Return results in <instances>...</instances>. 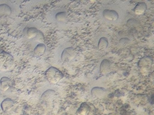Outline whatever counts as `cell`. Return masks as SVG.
Returning a JSON list of instances; mask_svg holds the SVG:
<instances>
[{"label":"cell","mask_w":154,"mask_h":115,"mask_svg":"<svg viewBox=\"0 0 154 115\" xmlns=\"http://www.w3.org/2000/svg\"><path fill=\"white\" fill-rule=\"evenodd\" d=\"M147 6L144 2H140L138 3L135 7L133 11L134 13L137 16L143 15L146 10Z\"/></svg>","instance_id":"52a82bcc"},{"label":"cell","mask_w":154,"mask_h":115,"mask_svg":"<svg viewBox=\"0 0 154 115\" xmlns=\"http://www.w3.org/2000/svg\"><path fill=\"white\" fill-rule=\"evenodd\" d=\"M111 63L108 59H104L101 62L100 65L99 72L101 74L104 75L107 73L109 71V68Z\"/></svg>","instance_id":"9c48e42d"},{"label":"cell","mask_w":154,"mask_h":115,"mask_svg":"<svg viewBox=\"0 0 154 115\" xmlns=\"http://www.w3.org/2000/svg\"><path fill=\"white\" fill-rule=\"evenodd\" d=\"M24 36L29 40H32L37 38L38 36L43 35L37 28L34 27H26L23 30Z\"/></svg>","instance_id":"277c9868"},{"label":"cell","mask_w":154,"mask_h":115,"mask_svg":"<svg viewBox=\"0 0 154 115\" xmlns=\"http://www.w3.org/2000/svg\"><path fill=\"white\" fill-rule=\"evenodd\" d=\"M109 42L108 39L105 37H102L99 39L98 44V48L100 50H103L108 47Z\"/></svg>","instance_id":"8fae6325"},{"label":"cell","mask_w":154,"mask_h":115,"mask_svg":"<svg viewBox=\"0 0 154 115\" xmlns=\"http://www.w3.org/2000/svg\"><path fill=\"white\" fill-rule=\"evenodd\" d=\"M152 60L149 57H144L139 61V66L141 68H148L151 66L152 65Z\"/></svg>","instance_id":"7c38bea8"},{"label":"cell","mask_w":154,"mask_h":115,"mask_svg":"<svg viewBox=\"0 0 154 115\" xmlns=\"http://www.w3.org/2000/svg\"><path fill=\"white\" fill-rule=\"evenodd\" d=\"M67 19V14L66 12L62 11L58 12L55 16V19L58 22H64L66 21Z\"/></svg>","instance_id":"5bb4252c"},{"label":"cell","mask_w":154,"mask_h":115,"mask_svg":"<svg viewBox=\"0 0 154 115\" xmlns=\"http://www.w3.org/2000/svg\"><path fill=\"white\" fill-rule=\"evenodd\" d=\"M45 76L47 81L52 84L59 82L64 76V75L59 69L53 67H51L46 70Z\"/></svg>","instance_id":"7a4b0ae2"},{"label":"cell","mask_w":154,"mask_h":115,"mask_svg":"<svg viewBox=\"0 0 154 115\" xmlns=\"http://www.w3.org/2000/svg\"><path fill=\"white\" fill-rule=\"evenodd\" d=\"M11 86V81L6 76L2 77L0 79V90L2 91H7Z\"/></svg>","instance_id":"8992f818"},{"label":"cell","mask_w":154,"mask_h":115,"mask_svg":"<svg viewBox=\"0 0 154 115\" xmlns=\"http://www.w3.org/2000/svg\"><path fill=\"white\" fill-rule=\"evenodd\" d=\"M46 45L43 43H39L35 47L34 50V52L35 55L38 56H41L44 55L45 52Z\"/></svg>","instance_id":"30bf717a"},{"label":"cell","mask_w":154,"mask_h":115,"mask_svg":"<svg viewBox=\"0 0 154 115\" xmlns=\"http://www.w3.org/2000/svg\"><path fill=\"white\" fill-rule=\"evenodd\" d=\"M103 16L107 20L115 21L119 19L118 12L113 10L105 9L103 11Z\"/></svg>","instance_id":"5b68a950"},{"label":"cell","mask_w":154,"mask_h":115,"mask_svg":"<svg viewBox=\"0 0 154 115\" xmlns=\"http://www.w3.org/2000/svg\"><path fill=\"white\" fill-rule=\"evenodd\" d=\"M12 10L11 8L6 4L0 5V14L3 15L10 16L11 15Z\"/></svg>","instance_id":"4fadbf2b"},{"label":"cell","mask_w":154,"mask_h":115,"mask_svg":"<svg viewBox=\"0 0 154 115\" xmlns=\"http://www.w3.org/2000/svg\"><path fill=\"white\" fill-rule=\"evenodd\" d=\"M14 106V102L11 99L6 98L1 104V107L3 111H8L10 110Z\"/></svg>","instance_id":"ba28073f"},{"label":"cell","mask_w":154,"mask_h":115,"mask_svg":"<svg viewBox=\"0 0 154 115\" xmlns=\"http://www.w3.org/2000/svg\"><path fill=\"white\" fill-rule=\"evenodd\" d=\"M76 55V51L74 48L69 47L65 48L62 53L61 60L63 63L70 62L75 58Z\"/></svg>","instance_id":"3957f363"},{"label":"cell","mask_w":154,"mask_h":115,"mask_svg":"<svg viewBox=\"0 0 154 115\" xmlns=\"http://www.w3.org/2000/svg\"><path fill=\"white\" fill-rule=\"evenodd\" d=\"M14 57L8 53L0 50V70L8 71L12 68L14 65Z\"/></svg>","instance_id":"6da1fadb"}]
</instances>
